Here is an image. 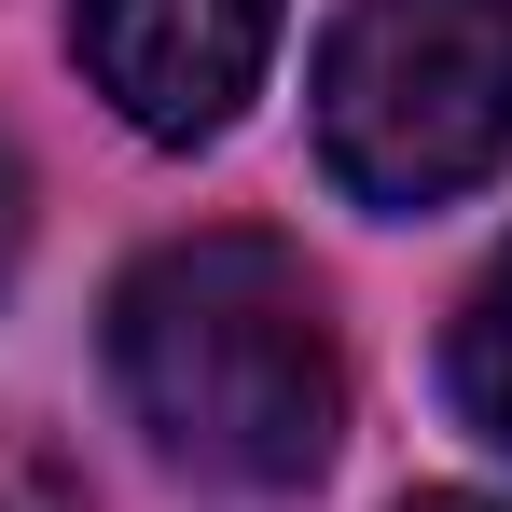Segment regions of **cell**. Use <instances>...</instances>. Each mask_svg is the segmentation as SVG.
Segmentation results:
<instances>
[{
	"label": "cell",
	"instance_id": "6da1fadb",
	"mask_svg": "<svg viewBox=\"0 0 512 512\" xmlns=\"http://www.w3.org/2000/svg\"><path fill=\"white\" fill-rule=\"evenodd\" d=\"M111 388L153 429V457L222 499H291L333 471L346 374L319 277L277 236H167L111 291Z\"/></svg>",
	"mask_w": 512,
	"mask_h": 512
},
{
	"label": "cell",
	"instance_id": "52a82bcc",
	"mask_svg": "<svg viewBox=\"0 0 512 512\" xmlns=\"http://www.w3.org/2000/svg\"><path fill=\"white\" fill-rule=\"evenodd\" d=\"M402 512H499V499H402Z\"/></svg>",
	"mask_w": 512,
	"mask_h": 512
},
{
	"label": "cell",
	"instance_id": "8992f818",
	"mask_svg": "<svg viewBox=\"0 0 512 512\" xmlns=\"http://www.w3.org/2000/svg\"><path fill=\"white\" fill-rule=\"evenodd\" d=\"M14 250H28V167H14V139H0V277H14Z\"/></svg>",
	"mask_w": 512,
	"mask_h": 512
},
{
	"label": "cell",
	"instance_id": "277c9868",
	"mask_svg": "<svg viewBox=\"0 0 512 512\" xmlns=\"http://www.w3.org/2000/svg\"><path fill=\"white\" fill-rule=\"evenodd\" d=\"M443 374H457V416L512 457V250L485 263V291L457 305V360H443Z\"/></svg>",
	"mask_w": 512,
	"mask_h": 512
},
{
	"label": "cell",
	"instance_id": "5b68a950",
	"mask_svg": "<svg viewBox=\"0 0 512 512\" xmlns=\"http://www.w3.org/2000/svg\"><path fill=\"white\" fill-rule=\"evenodd\" d=\"M0 512H97L56 443H0Z\"/></svg>",
	"mask_w": 512,
	"mask_h": 512
},
{
	"label": "cell",
	"instance_id": "3957f363",
	"mask_svg": "<svg viewBox=\"0 0 512 512\" xmlns=\"http://www.w3.org/2000/svg\"><path fill=\"white\" fill-rule=\"evenodd\" d=\"M70 42L139 139H222L277 56V0H84Z\"/></svg>",
	"mask_w": 512,
	"mask_h": 512
},
{
	"label": "cell",
	"instance_id": "7a4b0ae2",
	"mask_svg": "<svg viewBox=\"0 0 512 512\" xmlns=\"http://www.w3.org/2000/svg\"><path fill=\"white\" fill-rule=\"evenodd\" d=\"M319 167L360 208H443L512 167V0H346L319 42Z\"/></svg>",
	"mask_w": 512,
	"mask_h": 512
}]
</instances>
